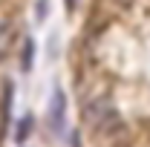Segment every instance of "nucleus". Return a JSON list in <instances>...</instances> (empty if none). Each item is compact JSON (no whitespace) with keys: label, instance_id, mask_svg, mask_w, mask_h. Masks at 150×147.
<instances>
[{"label":"nucleus","instance_id":"obj_1","mask_svg":"<svg viewBox=\"0 0 150 147\" xmlns=\"http://www.w3.org/2000/svg\"><path fill=\"white\" fill-rule=\"evenodd\" d=\"M84 115H87V121H90V127L95 133H112L118 127V112L112 110L107 101H93Z\"/></svg>","mask_w":150,"mask_h":147},{"label":"nucleus","instance_id":"obj_2","mask_svg":"<svg viewBox=\"0 0 150 147\" xmlns=\"http://www.w3.org/2000/svg\"><path fill=\"white\" fill-rule=\"evenodd\" d=\"M49 124H52L55 133H64V124H67V95H64V90H55V92H52Z\"/></svg>","mask_w":150,"mask_h":147},{"label":"nucleus","instance_id":"obj_3","mask_svg":"<svg viewBox=\"0 0 150 147\" xmlns=\"http://www.w3.org/2000/svg\"><path fill=\"white\" fill-rule=\"evenodd\" d=\"M32 58H35V43H32V37L23 43V69H29L32 66Z\"/></svg>","mask_w":150,"mask_h":147},{"label":"nucleus","instance_id":"obj_4","mask_svg":"<svg viewBox=\"0 0 150 147\" xmlns=\"http://www.w3.org/2000/svg\"><path fill=\"white\" fill-rule=\"evenodd\" d=\"M32 130V115H26V118H20V127H18V141L26 139V133Z\"/></svg>","mask_w":150,"mask_h":147},{"label":"nucleus","instance_id":"obj_5","mask_svg":"<svg viewBox=\"0 0 150 147\" xmlns=\"http://www.w3.org/2000/svg\"><path fill=\"white\" fill-rule=\"evenodd\" d=\"M64 3H67V9H69V12L75 9V0H64Z\"/></svg>","mask_w":150,"mask_h":147}]
</instances>
